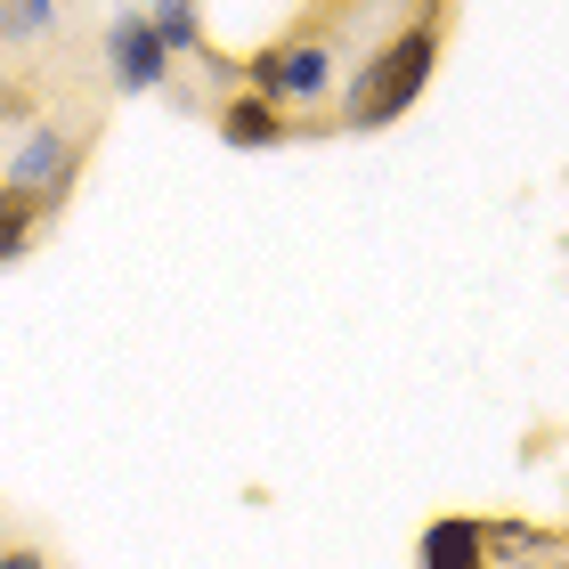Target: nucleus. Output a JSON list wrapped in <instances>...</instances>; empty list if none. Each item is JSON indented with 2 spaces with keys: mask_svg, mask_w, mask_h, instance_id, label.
<instances>
[{
  "mask_svg": "<svg viewBox=\"0 0 569 569\" xmlns=\"http://www.w3.org/2000/svg\"><path fill=\"white\" fill-rule=\"evenodd\" d=\"M439 49H448V17H439V0H423V17H407L399 33L358 66V82L342 98V131H391L399 114H416V98L439 73Z\"/></svg>",
  "mask_w": 569,
  "mask_h": 569,
  "instance_id": "f257e3e1",
  "label": "nucleus"
},
{
  "mask_svg": "<svg viewBox=\"0 0 569 569\" xmlns=\"http://www.w3.org/2000/svg\"><path fill=\"white\" fill-rule=\"evenodd\" d=\"M237 73H244V90L277 98V107H309V98H326V82H333V49H326V33H284L269 49H252Z\"/></svg>",
  "mask_w": 569,
  "mask_h": 569,
  "instance_id": "f03ea898",
  "label": "nucleus"
},
{
  "mask_svg": "<svg viewBox=\"0 0 569 569\" xmlns=\"http://www.w3.org/2000/svg\"><path fill=\"white\" fill-rule=\"evenodd\" d=\"M82 154H90V139L82 131H58V122H33V131L17 139V154H9V188H24V196H41L49 212L73 196V171H82Z\"/></svg>",
  "mask_w": 569,
  "mask_h": 569,
  "instance_id": "7ed1b4c3",
  "label": "nucleus"
},
{
  "mask_svg": "<svg viewBox=\"0 0 569 569\" xmlns=\"http://www.w3.org/2000/svg\"><path fill=\"white\" fill-rule=\"evenodd\" d=\"M107 73H114V90H139V98L171 82V49L154 41L147 9H122V17L107 24Z\"/></svg>",
  "mask_w": 569,
  "mask_h": 569,
  "instance_id": "20e7f679",
  "label": "nucleus"
},
{
  "mask_svg": "<svg viewBox=\"0 0 569 569\" xmlns=\"http://www.w3.org/2000/svg\"><path fill=\"white\" fill-rule=\"evenodd\" d=\"M416 569H497V561H488V521H472V512H439V521H423Z\"/></svg>",
  "mask_w": 569,
  "mask_h": 569,
  "instance_id": "39448f33",
  "label": "nucleus"
},
{
  "mask_svg": "<svg viewBox=\"0 0 569 569\" xmlns=\"http://www.w3.org/2000/svg\"><path fill=\"white\" fill-rule=\"evenodd\" d=\"M293 139V114L277 107V98L261 90H237V98H220V147H237V154H261V147H284Z\"/></svg>",
  "mask_w": 569,
  "mask_h": 569,
  "instance_id": "423d86ee",
  "label": "nucleus"
},
{
  "mask_svg": "<svg viewBox=\"0 0 569 569\" xmlns=\"http://www.w3.org/2000/svg\"><path fill=\"white\" fill-rule=\"evenodd\" d=\"M41 220H49V203H41V196H24V188H9V179H0V269H17L24 252L41 244Z\"/></svg>",
  "mask_w": 569,
  "mask_h": 569,
  "instance_id": "0eeeda50",
  "label": "nucleus"
},
{
  "mask_svg": "<svg viewBox=\"0 0 569 569\" xmlns=\"http://www.w3.org/2000/svg\"><path fill=\"white\" fill-rule=\"evenodd\" d=\"M147 24H154V41H163L171 58H212V49H203V17H196V0H154Z\"/></svg>",
  "mask_w": 569,
  "mask_h": 569,
  "instance_id": "6e6552de",
  "label": "nucleus"
},
{
  "mask_svg": "<svg viewBox=\"0 0 569 569\" xmlns=\"http://www.w3.org/2000/svg\"><path fill=\"white\" fill-rule=\"evenodd\" d=\"M49 24H58V0H0V41L9 49L49 41Z\"/></svg>",
  "mask_w": 569,
  "mask_h": 569,
  "instance_id": "1a4fd4ad",
  "label": "nucleus"
},
{
  "mask_svg": "<svg viewBox=\"0 0 569 569\" xmlns=\"http://www.w3.org/2000/svg\"><path fill=\"white\" fill-rule=\"evenodd\" d=\"M0 569H58L41 546H0Z\"/></svg>",
  "mask_w": 569,
  "mask_h": 569,
  "instance_id": "9d476101",
  "label": "nucleus"
}]
</instances>
